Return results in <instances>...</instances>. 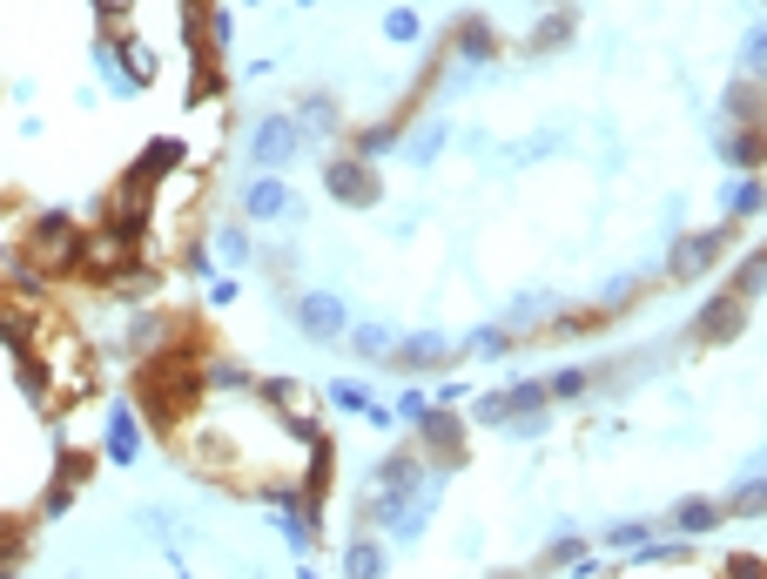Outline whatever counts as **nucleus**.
<instances>
[{
  "mask_svg": "<svg viewBox=\"0 0 767 579\" xmlns=\"http://www.w3.org/2000/svg\"><path fill=\"white\" fill-rule=\"evenodd\" d=\"M418 458H424V466H438V472H458L465 466V424H458L452 405H431L418 418Z\"/></svg>",
  "mask_w": 767,
  "mask_h": 579,
  "instance_id": "f257e3e1",
  "label": "nucleus"
},
{
  "mask_svg": "<svg viewBox=\"0 0 767 579\" xmlns=\"http://www.w3.org/2000/svg\"><path fill=\"white\" fill-rule=\"evenodd\" d=\"M81 243H88V237H81L74 216H61V209L27 222V256H34L40 269H74V263H81Z\"/></svg>",
  "mask_w": 767,
  "mask_h": 579,
  "instance_id": "f03ea898",
  "label": "nucleus"
},
{
  "mask_svg": "<svg viewBox=\"0 0 767 579\" xmlns=\"http://www.w3.org/2000/svg\"><path fill=\"white\" fill-rule=\"evenodd\" d=\"M323 196H331V203H344V209H377V196H384L377 162L331 156V162H323Z\"/></svg>",
  "mask_w": 767,
  "mask_h": 579,
  "instance_id": "7ed1b4c3",
  "label": "nucleus"
},
{
  "mask_svg": "<svg viewBox=\"0 0 767 579\" xmlns=\"http://www.w3.org/2000/svg\"><path fill=\"white\" fill-rule=\"evenodd\" d=\"M727 243H734V222H727V229H694V237H680L673 256H667V277H673V284L707 277V269L727 256Z\"/></svg>",
  "mask_w": 767,
  "mask_h": 579,
  "instance_id": "20e7f679",
  "label": "nucleus"
},
{
  "mask_svg": "<svg viewBox=\"0 0 767 579\" xmlns=\"http://www.w3.org/2000/svg\"><path fill=\"white\" fill-rule=\"evenodd\" d=\"M747 317H754V303H741V297H707L700 317H694V343H734V337L747 330Z\"/></svg>",
  "mask_w": 767,
  "mask_h": 579,
  "instance_id": "39448f33",
  "label": "nucleus"
},
{
  "mask_svg": "<svg viewBox=\"0 0 767 579\" xmlns=\"http://www.w3.org/2000/svg\"><path fill=\"white\" fill-rule=\"evenodd\" d=\"M297 330L303 337H316V343H337L350 324H344V303L331 297V290H303L297 297Z\"/></svg>",
  "mask_w": 767,
  "mask_h": 579,
  "instance_id": "423d86ee",
  "label": "nucleus"
},
{
  "mask_svg": "<svg viewBox=\"0 0 767 579\" xmlns=\"http://www.w3.org/2000/svg\"><path fill=\"white\" fill-rule=\"evenodd\" d=\"M101 451H108V466H135L142 458V418L135 405H108V424H101Z\"/></svg>",
  "mask_w": 767,
  "mask_h": 579,
  "instance_id": "0eeeda50",
  "label": "nucleus"
},
{
  "mask_svg": "<svg viewBox=\"0 0 767 579\" xmlns=\"http://www.w3.org/2000/svg\"><path fill=\"white\" fill-rule=\"evenodd\" d=\"M297 148H303V135H297V122H290V114H269V122H256V135H250V156H256L263 169L297 162Z\"/></svg>",
  "mask_w": 767,
  "mask_h": 579,
  "instance_id": "6e6552de",
  "label": "nucleus"
},
{
  "mask_svg": "<svg viewBox=\"0 0 767 579\" xmlns=\"http://www.w3.org/2000/svg\"><path fill=\"white\" fill-rule=\"evenodd\" d=\"M391 364L397 371H438V364H452V343H444L438 330H418V337L391 343Z\"/></svg>",
  "mask_w": 767,
  "mask_h": 579,
  "instance_id": "1a4fd4ad",
  "label": "nucleus"
},
{
  "mask_svg": "<svg viewBox=\"0 0 767 579\" xmlns=\"http://www.w3.org/2000/svg\"><path fill=\"white\" fill-rule=\"evenodd\" d=\"M452 48H458V61H492L499 55V34H492V21H484V14H458Z\"/></svg>",
  "mask_w": 767,
  "mask_h": 579,
  "instance_id": "9d476101",
  "label": "nucleus"
},
{
  "mask_svg": "<svg viewBox=\"0 0 767 579\" xmlns=\"http://www.w3.org/2000/svg\"><path fill=\"white\" fill-rule=\"evenodd\" d=\"M384 572H391V553H384V539L357 532V539H350V553H344V579H384Z\"/></svg>",
  "mask_w": 767,
  "mask_h": 579,
  "instance_id": "9b49d317",
  "label": "nucleus"
},
{
  "mask_svg": "<svg viewBox=\"0 0 767 579\" xmlns=\"http://www.w3.org/2000/svg\"><path fill=\"white\" fill-rule=\"evenodd\" d=\"M290 122H297V135H337L344 129V108L331 95H303V108L290 114Z\"/></svg>",
  "mask_w": 767,
  "mask_h": 579,
  "instance_id": "f8f14e48",
  "label": "nucleus"
},
{
  "mask_svg": "<svg viewBox=\"0 0 767 579\" xmlns=\"http://www.w3.org/2000/svg\"><path fill=\"white\" fill-rule=\"evenodd\" d=\"M397 148H404V129H397V122H371V129H357L350 156H357V162H384V156H397Z\"/></svg>",
  "mask_w": 767,
  "mask_h": 579,
  "instance_id": "ddd939ff",
  "label": "nucleus"
},
{
  "mask_svg": "<svg viewBox=\"0 0 767 579\" xmlns=\"http://www.w3.org/2000/svg\"><path fill=\"white\" fill-rule=\"evenodd\" d=\"M573 34H579V14H573V8H552V14L532 27V55H559Z\"/></svg>",
  "mask_w": 767,
  "mask_h": 579,
  "instance_id": "4468645a",
  "label": "nucleus"
},
{
  "mask_svg": "<svg viewBox=\"0 0 767 579\" xmlns=\"http://www.w3.org/2000/svg\"><path fill=\"white\" fill-rule=\"evenodd\" d=\"M720 156L734 162L741 176H760V162H767V148H760V129H734V135H720Z\"/></svg>",
  "mask_w": 767,
  "mask_h": 579,
  "instance_id": "2eb2a0df",
  "label": "nucleus"
},
{
  "mask_svg": "<svg viewBox=\"0 0 767 579\" xmlns=\"http://www.w3.org/2000/svg\"><path fill=\"white\" fill-rule=\"evenodd\" d=\"M720 519H727V512L714 506V498H680V512H673V532H680V539H700V532H714Z\"/></svg>",
  "mask_w": 767,
  "mask_h": 579,
  "instance_id": "dca6fc26",
  "label": "nucleus"
},
{
  "mask_svg": "<svg viewBox=\"0 0 767 579\" xmlns=\"http://www.w3.org/2000/svg\"><path fill=\"white\" fill-rule=\"evenodd\" d=\"M202 391H256V377L236 358H202Z\"/></svg>",
  "mask_w": 767,
  "mask_h": 579,
  "instance_id": "f3484780",
  "label": "nucleus"
},
{
  "mask_svg": "<svg viewBox=\"0 0 767 579\" xmlns=\"http://www.w3.org/2000/svg\"><path fill=\"white\" fill-rule=\"evenodd\" d=\"M586 391H592V371H586V364H565V371L546 377V398H552V405H579Z\"/></svg>",
  "mask_w": 767,
  "mask_h": 579,
  "instance_id": "a211bd4d",
  "label": "nucleus"
},
{
  "mask_svg": "<svg viewBox=\"0 0 767 579\" xmlns=\"http://www.w3.org/2000/svg\"><path fill=\"white\" fill-rule=\"evenodd\" d=\"M250 216H256V222H276V216H290V189H283L276 176H263V182L250 189Z\"/></svg>",
  "mask_w": 767,
  "mask_h": 579,
  "instance_id": "6ab92c4d",
  "label": "nucleus"
},
{
  "mask_svg": "<svg viewBox=\"0 0 767 579\" xmlns=\"http://www.w3.org/2000/svg\"><path fill=\"white\" fill-rule=\"evenodd\" d=\"M391 343H397V337H391L384 324H357V330H350V351H357L363 364H391Z\"/></svg>",
  "mask_w": 767,
  "mask_h": 579,
  "instance_id": "aec40b11",
  "label": "nucleus"
},
{
  "mask_svg": "<svg viewBox=\"0 0 767 579\" xmlns=\"http://www.w3.org/2000/svg\"><path fill=\"white\" fill-rule=\"evenodd\" d=\"M760 284H767V256L754 250V256H741V269H734V284H727L720 297H741V303H754V297H760Z\"/></svg>",
  "mask_w": 767,
  "mask_h": 579,
  "instance_id": "412c9836",
  "label": "nucleus"
},
{
  "mask_svg": "<svg viewBox=\"0 0 767 579\" xmlns=\"http://www.w3.org/2000/svg\"><path fill=\"white\" fill-rule=\"evenodd\" d=\"M465 351H471V358H505V351H512V330H505V324H478V330L465 337Z\"/></svg>",
  "mask_w": 767,
  "mask_h": 579,
  "instance_id": "4be33fe9",
  "label": "nucleus"
},
{
  "mask_svg": "<svg viewBox=\"0 0 767 579\" xmlns=\"http://www.w3.org/2000/svg\"><path fill=\"white\" fill-rule=\"evenodd\" d=\"M404 156H411L418 169H424L431 156H444V129H438V122H424L418 135H404Z\"/></svg>",
  "mask_w": 767,
  "mask_h": 579,
  "instance_id": "5701e85b",
  "label": "nucleus"
},
{
  "mask_svg": "<svg viewBox=\"0 0 767 579\" xmlns=\"http://www.w3.org/2000/svg\"><path fill=\"white\" fill-rule=\"evenodd\" d=\"M573 559H586V539H552V546L539 553V566H532V572H565Z\"/></svg>",
  "mask_w": 767,
  "mask_h": 579,
  "instance_id": "b1692460",
  "label": "nucleus"
},
{
  "mask_svg": "<svg viewBox=\"0 0 767 579\" xmlns=\"http://www.w3.org/2000/svg\"><path fill=\"white\" fill-rule=\"evenodd\" d=\"M727 209H734V222L760 216V176H741L734 189H727Z\"/></svg>",
  "mask_w": 767,
  "mask_h": 579,
  "instance_id": "393cba45",
  "label": "nucleus"
},
{
  "mask_svg": "<svg viewBox=\"0 0 767 579\" xmlns=\"http://www.w3.org/2000/svg\"><path fill=\"white\" fill-rule=\"evenodd\" d=\"M323 398H331L337 411H371V391H363L357 377H337V384H323Z\"/></svg>",
  "mask_w": 767,
  "mask_h": 579,
  "instance_id": "a878e982",
  "label": "nucleus"
},
{
  "mask_svg": "<svg viewBox=\"0 0 767 579\" xmlns=\"http://www.w3.org/2000/svg\"><path fill=\"white\" fill-rule=\"evenodd\" d=\"M384 34H391V41H397V48H411V41H418V34H424V21H418L411 8H391V14H384Z\"/></svg>",
  "mask_w": 767,
  "mask_h": 579,
  "instance_id": "bb28decb",
  "label": "nucleus"
},
{
  "mask_svg": "<svg viewBox=\"0 0 767 579\" xmlns=\"http://www.w3.org/2000/svg\"><path fill=\"white\" fill-rule=\"evenodd\" d=\"M216 250H223L229 263H250V229H242V222H229V229H216Z\"/></svg>",
  "mask_w": 767,
  "mask_h": 579,
  "instance_id": "cd10ccee",
  "label": "nucleus"
},
{
  "mask_svg": "<svg viewBox=\"0 0 767 579\" xmlns=\"http://www.w3.org/2000/svg\"><path fill=\"white\" fill-rule=\"evenodd\" d=\"M606 539H613V546H633V553H639L646 539H654V519H620V526L606 532Z\"/></svg>",
  "mask_w": 767,
  "mask_h": 579,
  "instance_id": "c85d7f7f",
  "label": "nucleus"
},
{
  "mask_svg": "<svg viewBox=\"0 0 767 579\" xmlns=\"http://www.w3.org/2000/svg\"><path fill=\"white\" fill-rule=\"evenodd\" d=\"M727 579H767L760 553H727Z\"/></svg>",
  "mask_w": 767,
  "mask_h": 579,
  "instance_id": "c756f323",
  "label": "nucleus"
},
{
  "mask_svg": "<svg viewBox=\"0 0 767 579\" xmlns=\"http://www.w3.org/2000/svg\"><path fill=\"white\" fill-rule=\"evenodd\" d=\"M424 411H431V398H424V391H404V398H397V411H391V418H404V424H418V418H424Z\"/></svg>",
  "mask_w": 767,
  "mask_h": 579,
  "instance_id": "7c9ffc66",
  "label": "nucleus"
},
{
  "mask_svg": "<svg viewBox=\"0 0 767 579\" xmlns=\"http://www.w3.org/2000/svg\"><path fill=\"white\" fill-rule=\"evenodd\" d=\"M209 303H216V311H223V303H236V277H216L209 284Z\"/></svg>",
  "mask_w": 767,
  "mask_h": 579,
  "instance_id": "2f4dec72",
  "label": "nucleus"
},
{
  "mask_svg": "<svg viewBox=\"0 0 767 579\" xmlns=\"http://www.w3.org/2000/svg\"><path fill=\"white\" fill-rule=\"evenodd\" d=\"M760 61H767V41H760V27H754V34H747V68L760 74Z\"/></svg>",
  "mask_w": 767,
  "mask_h": 579,
  "instance_id": "473e14b6",
  "label": "nucleus"
},
{
  "mask_svg": "<svg viewBox=\"0 0 767 579\" xmlns=\"http://www.w3.org/2000/svg\"><path fill=\"white\" fill-rule=\"evenodd\" d=\"M95 8H101L108 21H121V14H129V8H135V0H95Z\"/></svg>",
  "mask_w": 767,
  "mask_h": 579,
  "instance_id": "72a5a7b5",
  "label": "nucleus"
},
{
  "mask_svg": "<svg viewBox=\"0 0 767 579\" xmlns=\"http://www.w3.org/2000/svg\"><path fill=\"white\" fill-rule=\"evenodd\" d=\"M216 8V0H182V14H209Z\"/></svg>",
  "mask_w": 767,
  "mask_h": 579,
  "instance_id": "f704fd0d",
  "label": "nucleus"
},
{
  "mask_svg": "<svg viewBox=\"0 0 767 579\" xmlns=\"http://www.w3.org/2000/svg\"><path fill=\"white\" fill-rule=\"evenodd\" d=\"M297 579H323V572H316V566H303V572H297Z\"/></svg>",
  "mask_w": 767,
  "mask_h": 579,
  "instance_id": "c9c22d12",
  "label": "nucleus"
},
{
  "mask_svg": "<svg viewBox=\"0 0 767 579\" xmlns=\"http://www.w3.org/2000/svg\"><path fill=\"white\" fill-rule=\"evenodd\" d=\"M297 8H316V0H297Z\"/></svg>",
  "mask_w": 767,
  "mask_h": 579,
  "instance_id": "e433bc0d",
  "label": "nucleus"
},
{
  "mask_svg": "<svg viewBox=\"0 0 767 579\" xmlns=\"http://www.w3.org/2000/svg\"><path fill=\"white\" fill-rule=\"evenodd\" d=\"M499 579H518V572H499Z\"/></svg>",
  "mask_w": 767,
  "mask_h": 579,
  "instance_id": "4c0bfd02",
  "label": "nucleus"
},
{
  "mask_svg": "<svg viewBox=\"0 0 767 579\" xmlns=\"http://www.w3.org/2000/svg\"><path fill=\"white\" fill-rule=\"evenodd\" d=\"M250 8H263V0H250Z\"/></svg>",
  "mask_w": 767,
  "mask_h": 579,
  "instance_id": "58836bf2",
  "label": "nucleus"
}]
</instances>
